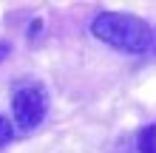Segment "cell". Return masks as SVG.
<instances>
[{
  "label": "cell",
  "mask_w": 156,
  "mask_h": 153,
  "mask_svg": "<svg viewBox=\"0 0 156 153\" xmlns=\"http://www.w3.org/2000/svg\"><path fill=\"white\" fill-rule=\"evenodd\" d=\"M48 94L40 82H20L12 94V116L20 130H34L45 119Z\"/></svg>",
  "instance_id": "2"
},
{
  "label": "cell",
  "mask_w": 156,
  "mask_h": 153,
  "mask_svg": "<svg viewBox=\"0 0 156 153\" xmlns=\"http://www.w3.org/2000/svg\"><path fill=\"white\" fill-rule=\"evenodd\" d=\"M136 148H139V153H156V122L139 130V139H136Z\"/></svg>",
  "instance_id": "3"
},
{
  "label": "cell",
  "mask_w": 156,
  "mask_h": 153,
  "mask_svg": "<svg viewBox=\"0 0 156 153\" xmlns=\"http://www.w3.org/2000/svg\"><path fill=\"white\" fill-rule=\"evenodd\" d=\"M12 139H14V128H12V122H9L6 116L0 113V150H3Z\"/></svg>",
  "instance_id": "4"
},
{
  "label": "cell",
  "mask_w": 156,
  "mask_h": 153,
  "mask_svg": "<svg viewBox=\"0 0 156 153\" xmlns=\"http://www.w3.org/2000/svg\"><path fill=\"white\" fill-rule=\"evenodd\" d=\"M6 48H9V46H0V60H3V54H6Z\"/></svg>",
  "instance_id": "5"
},
{
  "label": "cell",
  "mask_w": 156,
  "mask_h": 153,
  "mask_svg": "<svg viewBox=\"0 0 156 153\" xmlns=\"http://www.w3.org/2000/svg\"><path fill=\"white\" fill-rule=\"evenodd\" d=\"M91 34L125 54H145L153 43V29L148 20L125 12H99L91 20Z\"/></svg>",
  "instance_id": "1"
}]
</instances>
